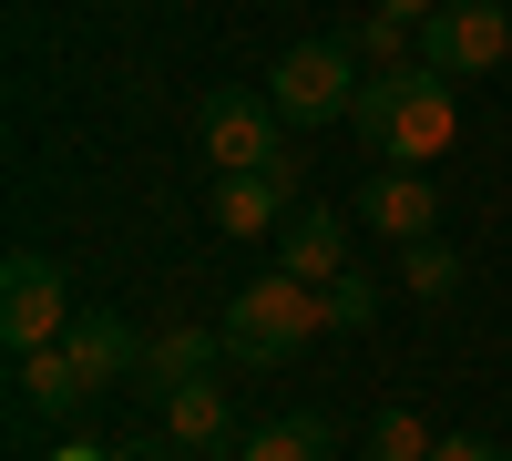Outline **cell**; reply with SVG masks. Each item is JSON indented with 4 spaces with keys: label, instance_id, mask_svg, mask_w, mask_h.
I'll use <instances>...</instances> for the list:
<instances>
[{
    "label": "cell",
    "instance_id": "6da1fadb",
    "mask_svg": "<svg viewBox=\"0 0 512 461\" xmlns=\"http://www.w3.org/2000/svg\"><path fill=\"white\" fill-rule=\"evenodd\" d=\"M349 123H359V154L400 164V175H431V164L451 154V134H461V82L431 72V62L420 72H369Z\"/></svg>",
    "mask_w": 512,
    "mask_h": 461
},
{
    "label": "cell",
    "instance_id": "7a4b0ae2",
    "mask_svg": "<svg viewBox=\"0 0 512 461\" xmlns=\"http://www.w3.org/2000/svg\"><path fill=\"white\" fill-rule=\"evenodd\" d=\"M216 328H226V359H236V369H277V359H297V349L328 328V287H308V277L277 267V277L236 287Z\"/></svg>",
    "mask_w": 512,
    "mask_h": 461
},
{
    "label": "cell",
    "instance_id": "3957f363",
    "mask_svg": "<svg viewBox=\"0 0 512 461\" xmlns=\"http://www.w3.org/2000/svg\"><path fill=\"white\" fill-rule=\"evenodd\" d=\"M359 82H369L359 41H297V52H277V72H267V103L287 123H338L359 103Z\"/></svg>",
    "mask_w": 512,
    "mask_h": 461
},
{
    "label": "cell",
    "instance_id": "277c9868",
    "mask_svg": "<svg viewBox=\"0 0 512 461\" xmlns=\"http://www.w3.org/2000/svg\"><path fill=\"white\" fill-rule=\"evenodd\" d=\"M195 134H205V154H216V175H267V164L287 154V113L267 93H246V82H216V93L195 103Z\"/></svg>",
    "mask_w": 512,
    "mask_h": 461
},
{
    "label": "cell",
    "instance_id": "5b68a950",
    "mask_svg": "<svg viewBox=\"0 0 512 461\" xmlns=\"http://www.w3.org/2000/svg\"><path fill=\"white\" fill-rule=\"evenodd\" d=\"M72 318H82V308L62 298V267L41 257V246H11V267H0V349L31 359V349H52Z\"/></svg>",
    "mask_w": 512,
    "mask_h": 461
},
{
    "label": "cell",
    "instance_id": "8992f818",
    "mask_svg": "<svg viewBox=\"0 0 512 461\" xmlns=\"http://www.w3.org/2000/svg\"><path fill=\"white\" fill-rule=\"evenodd\" d=\"M502 52H512V11H502V0H441V11L420 21V62L451 72V82L502 72Z\"/></svg>",
    "mask_w": 512,
    "mask_h": 461
},
{
    "label": "cell",
    "instance_id": "52a82bcc",
    "mask_svg": "<svg viewBox=\"0 0 512 461\" xmlns=\"http://www.w3.org/2000/svg\"><path fill=\"white\" fill-rule=\"evenodd\" d=\"M62 359L82 369V390H93V400H113V390L144 380V339H134V318H113V308H82V318L62 328Z\"/></svg>",
    "mask_w": 512,
    "mask_h": 461
},
{
    "label": "cell",
    "instance_id": "ba28073f",
    "mask_svg": "<svg viewBox=\"0 0 512 461\" xmlns=\"http://www.w3.org/2000/svg\"><path fill=\"white\" fill-rule=\"evenodd\" d=\"M359 226H369V236H390V246H420V236L441 226V195H431V175L369 164V185H359Z\"/></svg>",
    "mask_w": 512,
    "mask_h": 461
},
{
    "label": "cell",
    "instance_id": "9c48e42d",
    "mask_svg": "<svg viewBox=\"0 0 512 461\" xmlns=\"http://www.w3.org/2000/svg\"><path fill=\"white\" fill-rule=\"evenodd\" d=\"M164 441L195 451V461H226V441H246V431H236V400H226L216 369H205V380H185V390H164Z\"/></svg>",
    "mask_w": 512,
    "mask_h": 461
},
{
    "label": "cell",
    "instance_id": "30bf717a",
    "mask_svg": "<svg viewBox=\"0 0 512 461\" xmlns=\"http://www.w3.org/2000/svg\"><path fill=\"white\" fill-rule=\"evenodd\" d=\"M216 359H226V328H216V318H175V328H154V339H144V390L164 400V390L205 380Z\"/></svg>",
    "mask_w": 512,
    "mask_h": 461
},
{
    "label": "cell",
    "instance_id": "8fae6325",
    "mask_svg": "<svg viewBox=\"0 0 512 461\" xmlns=\"http://www.w3.org/2000/svg\"><path fill=\"white\" fill-rule=\"evenodd\" d=\"M277 267L308 277V287H338V277H349V226H338L328 205H297V216L277 226Z\"/></svg>",
    "mask_w": 512,
    "mask_h": 461
},
{
    "label": "cell",
    "instance_id": "7c38bea8",
    "mask_svg": "<svg viewBox=\"0 0 512 461\" xmlns=\"http://www.w3.org/2000/svg\"><path fill=\"white\" fill-rule=\"evenodd\" d=\"M11 410H21V421H72V410H93V390H82V369L62 359V339L11 359Z\"/></svg>",
    "mask_w": 512,
    "mask_h": 461
},
{
    "label": "cell",
    "instance_id": "4fadbf2b",
    "mask_svg": "<svg viewBox=\"0 0 512 461\" xmlns=\"http://www.w3.org/2000/svg\"><path fill=\"white\" fill-rule=\"evenodd\" d=\"M205 216H216V236H267V246H277V226L297 216V195H287L277 175H216Z\"/></svg>",
    "mask_w": 512,
    "mask_h": 461
},
{
    "label": "cell",
    "instance_id": "5bb4252c",
    "mask_svg": "<svg viewBox=\"0 0 512 461\" xmlns=\"http://www.w3.org/2000/svg\"><path fill=\"white\" fill-rule=\"evenodd\" d=\"M236 461H328V431L308 421V410H287V421H256L236 441Z\"/></svg>",
    "mask_w": 512,
    "mask_h": 461
},
{
    "label": "cell",
    "instance_id": "9a60e30c",
    "mask_svg": "<svg viewBox=\"0 0 512 461\" xmlns=\"http://www.w3.org/2000/svg\"><path fill=\"white\" fill-rule=\"evenodd\" d=\"M431 451H441V431L420 421V410H400V400L369 421V461H431Z\"/></svg>",
    "mask_w": 512,
    "mask_h": 461
},
{
    "label": "cell",
    "instance_id": "2e32d148",
    "mask_svg": "<svg viewBox=\"0 0 512 461\" xmlns=\"http://www.w3.org/2000/svg\"><path fill=\"white\" fill-rule=\"evenodd\" d=\"M349 41H359V62H369V72H420V31H410V21H390V11H369Z\"/></svg>",
    "mask_w": 512,
    "mask_h": 461
},
{
    "label": "cell",
    "instance_id": "e0dca14e",
    "mask_svg": "<svg viewBox=\"0 0 512 461\" xmlns=\"http://www.w3.org/2000/svg\"><path fill=\"white\" fill-rule=\"evenodd\" d=\"M400 277H410V298H451L461 287V257L441 236H420V246H400Z\"/></svg>",
    "mask_w": 512,
    "mask_h": 461
},
{
    "label": "cell",
    "instance_id": "ac0fdd59",
    "mask_svg": "<svg viewBox=\"0 0 512 461\" xmlns=\"http://www.w3.org/2000/svg\"><path fill=\"white\" fill-rule=\"evenodd\" d=\"M369 318H379V277H359V267H349V277L328 287V328H338V339H359Z\"/></svg>",
    "mask_w": 512,
    "mask_h": 461
},
{
    "label": "cell",
    "instance_id": "d6986e66",
    "mask_svg": "<svg viewBox=\"0 0 512 461\" xmlns=\"http://www.w3.org/2000/svg\"><path fill=\"white\" fill-rule=\"evenodd\" d=\"M431 461H502V441H482V431H441Z\"/></svg>",
    "mask_w": 512,
    "mask_h": 461
},
{
    "label": "cell",
    "instance_id": "ffe728a7",
    "mask_svg": "<svg viewBox=\"0 0 512 461\" xmlns=\"http://www.w3.org/2000/svg\"><path fill=\"white\" fill-rule=\"evenodd\" d=\"M41 461H113V451H103V441H72V431H62V441L41 451Z\"/></svg>",
    "mask_w": 512,
    "mask_h": 461
},
{
    "label": "cell",
    "instance_id": "44dd1931",
    "mask_svg": "<svg viewBox=\"0 0 512 461\" xmlns=\"http://www.w3.org/2000/svg\"><path fill=\"white\" fill-rule=\"evenodd\" d=\"M379 11H390V21H410V31H420V21L441 11V0H379Z\"/></svg>",
    "mask_w": 512,
    "mask_h": 461
},
{
    "label": "cell",
    "instance_id": "7402d4cb",
    "mask_svg": "<svg viewBox=\"0 0 512 461\" xmlns=\"http://www.w3.org/2000/svg\"><path fill=\"white\" fill-rule=\"evenodd\" d=\"M113 461H175V441H134V451H113Z\"/></svg>",
    "mask_w": 512,
    "mask_h": 461
}]
</instances>
